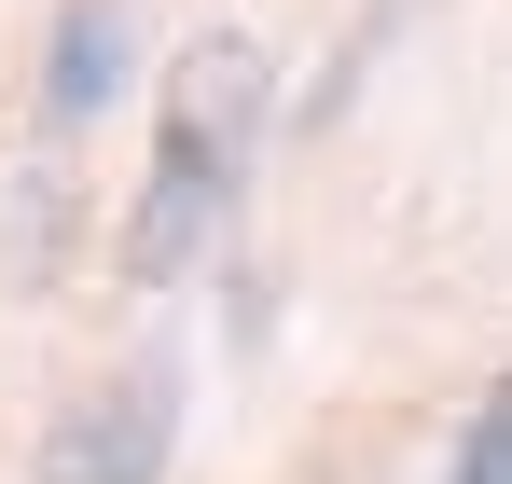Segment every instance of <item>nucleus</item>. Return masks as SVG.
<instances>
[{"instance_id":"nucleus-4","label":"nucleus","mask_w":512,"mask_h":484,"mask_svg":"<svg viewBox=\"0 0 512 484\" xmlns=\"http://www.w3.org/2000/svg\"><path fill=\"white\" fill-rule=\"evenodd\" d=\"M457 484H512V374L471 402V429H457Z\"/></svg>"},{"instance_id":"nucleus-2","label":"nucleus","mask_w":512,"mask_h":484,"mask_svg":"<svg viewBox=\"0 0 512 484\" xmlns=\"http://www.w3.org/2000/svg\"><path fill=\"white\" fill-rule=\"evenodd\" d=\"M167 457H180V360H111L42 429V484H167Z\"/></svg>"},{"instance_id":"nucleus-3","label":"nucleus","mask_w":512,"mask_h":484,"mask_svg":"<svg viewBox=\"0 0 512 484\" xmlns=\"http://www.w3.org/2000/svg\"><path fill=\"white\" fill-rule=\"evenodd\" d=\"M125 70H139V14H125V0H70L56 42H42V125L84 139L97 111L125 97Z\"/></svg>"},{"instance_id":"nucleus-1","label":"nucleus","mask_w":512,"mask_h":484,"mask_svg":"<svg viewBox=\"0 0 512 484\" xmlns=\"http://www.w3.org/2000/svg\"><path fill=\"white\" fill-rule=\"evenodd\" d=\"M263 111H277V56H263L250 28H194L167 56V125H153V180H139V208H125V277L139 291H180L222 222H236V180L263 153Z\"/></svg>"}]
</instances>
